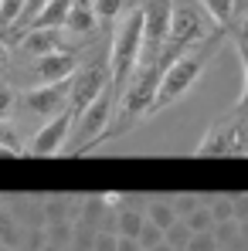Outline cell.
Instances as JSON below:
<instances>
[{
	"label": "cell",
	"instance_id": "1",
	"mask_svg": "<svg viewBox=\"0 0 248 251\" xmlns=\"http://www.w3.org/2000/svg\"><path fill=\"white\" fill-rule=\"evenodd\" d=\"M139 48H143V7H133L129 14L119 17L116 34H112V48H109V88L116 99L123 95L129 75L136 72Z\"/></svg>",
	"mask_w": 248,
	"mask_h": 251
},
{
	"label": "cell",
	"instance_id": "2",
	"mask_svg": "<svg viewBox=\"0 0 248 251\" xmlns=\"http://www.w3.org/2000/svg\"><path fill=\"white\" fill-rule=\"evenodd\" d=\"M112 105H116V95H112V88H106L92 105H85L75 116V123H72V132H75L72 136V150L75 153H82L92 143L106 139V126L112 123Z\"/></svg>",
	"mask_w": 248,
	"mask_h": 251
},
{
	"label": "cell",
	"instance_id": "3",
	"mask_svg": "<svg viewBox=\"0 0 248 251\" xmlns=\"http://www.w3.org/2000/svg\"><path fill=\"white\" fill-rule=\"evenodd\" d=\"M204 17H207V10L201 14V0H173L166 48H173L177 54H184L191 44H197L204 38Z\"/></svg>",
	"mask_w": 248,
	"mask_h": 251
},
{
	"label": "cell",
	"instance_id": "4",
	"mask_svg": "<svg viewBox=\"0 0 248 251\" xmlns=\"http://www.w3.org/2000/svg\"><path fill=\"white\" fill-rule=\"evenodd\" d=\"M201 68H204V54L201 51H184L180 58H173L166 65V72L160 75V88H157V102L153 105H166V102L180 99L191 85L197 82Z\"/></svg>",
	"mask_w": 248,
	"mask_h": 251
},
{
	"label": "cell",
	"instance_id": "5",
	"mask_svg": "<svg viewBox=\"0 0 248 251\" xmlns=\"http://www.w3.org/2000/svg\"><path fill=\"white\" fill-rule=\"evenodd\" d=\"M109 88V61H92L79 65V72L72 75V95H68V112L79 116L85 105H92L102 92Z\"/></svg>",
	"mask_w": 248,
	"mask_h": 251
},
{
	"label": "cell",
	"instance_id": "6",
	"mask_svg": "<svg viewBox=\"0 0 248 251\" xmlns=\"http://www.w3.org/2000/svg\"><path fill=\"white\" fill-rule=\"evenodd\" d=\"M68 95H72V78L68 82H55V85H31V88H24V95H17V105L28 116L51 119V116L68 109Z\"/></svg>",
	"mask_w": 248,
	"mask_h": 251
},
{
	"label": "cell",
	"instance_id": "7",
	"mask_svg": "<svg viewBox=\"0 0 248 251\" xmlns=\"http://www.w3.org/2000/svg\"><path fill=\"white\" fill-rule=\"evenodd\" d=\"M72 123H75V116H72L68 109H65V112H58V116H51V119L34 132V139H31V146H28V153H31V156H55V153H61V150L68 146Z\"/></svg>",
	"mask_w": 248,
	"mask_h": 251
},
{
	"label": "cell",
	"instance_id": "8",
	"mask_svg": "<svg viewBox=\"0 0 248 251\" xmlns=\"http://www.w3.org/2000/svg\"><path fill=\"white\" fill-rule=\"evenodd\" d=\"M75 72H79V54L75 51H51L44 58H31V82L34 85L68 82Z\"/></svg>",
	"mask_w": 248,
	"mask_h": 251
},
{
	"label": "cell",
	"instance_id": "9",
	"mask_svg": "<svg viewBox=\"0 0 248 251\" xmlns=\"http://www.w3.org/2000/svg\"><path fill=\"white\" fill-rule=\"evenodd\" d=\"M17 48L28 58H44L51 51H65V27H31L17 38Z\"/></svg>",
	"mask_w": 248,
	"mask_h": 251
},
{
	"label": "cell",
	"instance_id": "10",
	"mask_svg": "<svg viewBox=\"0 0 248 251\" xmlns=\"http://www.w3.org/2000/svg\"><path fill=\"white\" fill-rule=\"evenodd\" d=\"M95 24H99V17H95V10H92V0H72V10H68V21H65V31H72V34H92L95 31Z\"/></svg>",
	"mask_w": 248,
	"mask_h": 251
},
{
	"label": "cell",
	"instance_id": "11",
	"mask_svg": "<svg viewBox=\"0 0 248 251\" xmlns=\"http://www.w3.org/2000/svg\"><path fill=\"white\" fill-rule=\"evenodd\" d=\"M68 10H72V0H48V7L31 21V27H65ZM31 27H28V31H31Z\"/></svg>",
	"mask_w": 248,
	"mask_h": 251
},
{
	"label": "cell",
	"instance_id": "12",
	"mask_svg": "<svg viewBox=\"0 0 248 251\" xmlns=\"http://www.w3.org/2000/svg\"><path fill=\"white\" fill-rule=\"evenodd\" d=\"M143 221H146V214H143V210H136V207L119 210V221H116V227H119V238H133V241H136V234H139Z\"/></svg>",
	"mask_w": 248,
	"mask_h": 251
},
{
	"label": "cell",
	"instance_id": "13",
	"mask_svg": "<svg viewBox=\"0 0 248 251\" xmlns=\"http://www.w3.org/2000/svg\"><path fill=\"white\" fill-rule=\"evenodd\" d=\"M201 7L207 10V17L214 24H221V27H228L231 17H235V0H201Z\"/></svg>",
	"mask_w": 248,
	"mask_h": 251
},
{
	"label": "cell",
	"instance_id": "14",
	"mask_svg": "<svg viewBox=\"0 0 248 251\" xmlns=\"http://www.w3.org/2000/svg\"><path fill=\"white\" fill-rule=\"evenodd\" d=\"M123 3H126V0H92V10H95L99 21H119Z\"/></svg>",
	"mask_w": 248,
	"mask_h": 251
},
{
	"label": "cell",
	"instance_id": "15",
	"mask_svg": "<svg viewBox=\"0 0 248 251\" xmlns=\"http://www.w3.org/2000/svg\"><path fill=\"white\" fill-rule=\"evenodd\" d=\"M0 150H7V153H14V156H21V139H17V132H14V126L7 123V119H0Z\"/></svg>",
	"mask_w": 248,
	"mask_h": 251
},
{
	"label": "cell",
	"instance_id": "16",
	"mask_svg": "<svg viewBox=\"0 0 248 251\" xmlns=\"http://www.w3.org/2000/svg\"><path fill=\"white\" fill-rule=\"evenodd\" d=\"M160 234H164V231H160L157 224L143 221V227H139V234H136V245H139V248H146V251H153L157 245H160Z\"/></svg>",
	"mask_w": 248,
	"mask_h": 251
},
{
	"label": "cell",
	"instance_id": "17",
	"mask_svg": "<svg viewBox=\"0 0 248 251\" xmlns=\"http://www.w3.org/2000/svg\"><path fill=\"white\" fill-rule=\"evenodd\" d=\"M146 221H150V224H157L160 231H166V227H173V210L164 207V204H157V207L146 210Z\"/></svg>",
	"mask_w": 248,
	"mask_h": 251
},
{
	"label": "cell",
	"instance_id": "18",
	"mask_svg": "<svg viewBox=\"0 0 248 251\" xmlns=\"http://www.w3.org/2000/svg\"><path fill=\"white\" fill-rule=\"evenodd\" d=\"M14 109H17V92H14V85L0 82V119H7Z\"/></svg>",
	"mask_w": 248,
	"mask_h": 251
},
{
	"label": "cell",
	"instance_id": "19",
	"mask_svg": "<svg viewBox=\"0 0 248 251\" xmlns=\"http://www.w3.org/2000/svg\"><path fill=\"white\" fill-rule=\"evenodd\" d=\"M95 251H116V245H119V234H109V231H102V234H95Z\"/></svg>",
	"mask_w": 248,
	"mask_h": 251
},
{
	"label": "cell",
	"instance_id": "20",
	"mask_svg": "<svg viewBox=\"0 0 248 251\" xmlns=\"http://www.w3.org/2000/svg\"><path fill=\"white\" fill-rule=\"evenodd\" d=\"M187 231H191L187 224H173V227H166L164 234H166L170 245H187Z\"/></svg>",
	"mask_w": 248,
	"mask_h": 251
},
{
	"label": "cell",
	"instance_id": "21",
	"mask_svg": "<svg viewBox=\"0 0 248 251\" xmlns=\"http://www.w3.org/2000/svg\"><path fill=\"white\" fill-rule=\"evenodd\" d=\"M207 224H211V214H207V210H197V214H191V221H187V227H191V231H204Z\"/></svg>",
	"mask_w": 248,
	"mask_h": 251
},
{
	"label": "cell",
	"instance_id": "22",
	"mask_svg": "<svg viewBox=\"0 0 248 251\" xmlns=\"http://www.w3.org/2000/svg\"><path fill=\"white\" fill-rule=\"evenodd\" d=\"M187 248L191 251H214V241H211V238H191Z\"/></svg>",
	"mask_w": 248,
	"mask_h": 251
},
{
	"label": "cell",
	"instance_id": "23",
	"mask_svg": "<svg viewBox=\"0 0 248 251\" xmlns=\"http://www.w3.org/2000/svg\"><path fill=\"white\" fill-rule=\"evenodd\" d=\"M238 48H245V51H248V17L238 24Z\"/></svg>",
	"mask_w": 248,
	"mask_h": 251
},
{
	"label": "cell",
	"instance_id": "24",
	"mask_svg": "<svg viewBox=\"0 0 248 251\" xmlns=\"http://www.w3.org/2000/svg\"><path fill=\"white\" fill-rule=\"evenodd\" d=\"M116 251H139V245H136L133 238H119V245H116Z\"/></svg>",
	"mask_w": 248,
	"mask_h": 251
},
{
	"label": "cell",
	"instance_id": "25",
	"mask_svg": "<svg viewBox=\"0 0 248 251\" xmlns=\"http://www.w3.org/2000/svg\"><path fill=\"white\" fill-rule=\"evenodd\" d=\"M7 58H10V44L0 38V72H3V65H7Z\"/></svg>",
	"mask_w": 248,
	"mask_h": 251
},
{
	"label": "cell",
	"instance_id": "26",
	"mask_svg": "<svg viewBox=\"0 0 248 251\" xmlns=\"http://www.w3.org/2000/svg\"><path fill=\"white\" fill-rule=\"evenodd\" d=\"M242 51V65H245V92H242V99H248V51L245 48H238Z\"/></svg>",
	"mask_w": 248,
	"mask_h": 251
},
{
	"label": "cell",
	"instance_id": "27",
	"mask_svg": "<svg viewBox=\"0 0 248 251\" xmlns=\"http://www.w3.org/2000/svg\"><path fill=\"white\" fill-rule=\"evenodd\" d=\"M248 7V0H235V10H245Z\"/></svg>",
	"mask_w": 248,
	"mask_h": 251
},
{
	"label": "cell",
	"instance_id": "28",
	"mask_svg": "<svg viewBox=\"0 0 248 251\" xmlns=\"http://www.w3.org/2000/svg\"><path fill=\"white\" fill-rule=\"evenodd\" d=\"M242 231H245V234H248V224H245V227H242Z\"/></svg>",
	"mask_w": 248,
	"mask_h": 251
},
{
	"label": "cell",
	"instance_id": "29",
	"mask_svg": "<svg viewBox=\"0 0 248 251\" xmlns=\"http://www.w3.org/2000/svg\"><path fill=\"white\" fill-rule=\"evenodd\" d=\"M0 3H3V0H0Z\"/></svg>",
	"mask_w": 248,
	"mask_h": 251
}]
</instances>
